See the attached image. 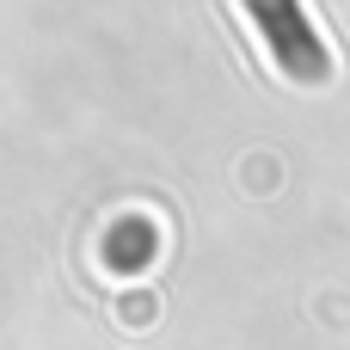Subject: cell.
Wrapping results in <instances>:
<instances>
[{"label": "cell", "instance_id": "obj_1", "mask_svg": "<svg viewBox=\"0 0 350 350\" xmlns=\"http://www.w3.org/2000/svg\"><path fill=\"white\" fill-rule=\"evenodd\" d=\"M246 18L289 80H326L332 74V43L314 31L301 0H246Z\"/></svg>", "mask_w": 350, "mask_h": 350}]
</instances>
